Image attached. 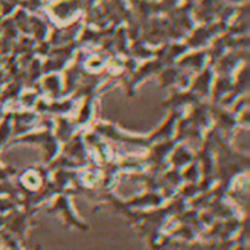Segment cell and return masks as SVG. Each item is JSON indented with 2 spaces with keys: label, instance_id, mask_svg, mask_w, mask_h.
Masks as SVG:
<instances>
[]
</instances>
